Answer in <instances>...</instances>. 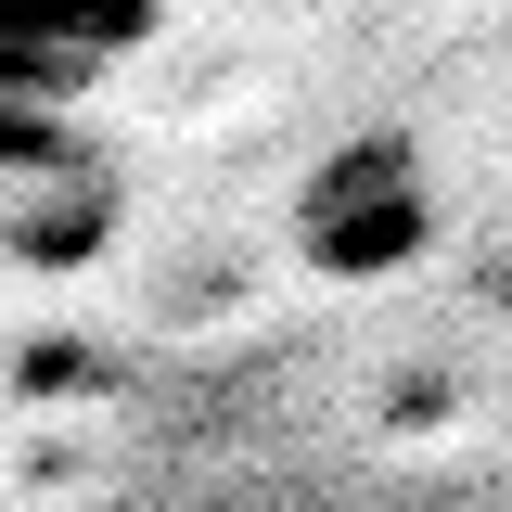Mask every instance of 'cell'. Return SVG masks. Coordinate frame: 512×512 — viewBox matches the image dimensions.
I'll return each mask as SVG.
<instances>
[{"mask_svg":"<svg viewBox=\"0 0 512 512\" xmlns=\"http://www.w3.org/2000/svg\"><path fill=\"white\" fill-rule=\"evenodd\" d=\"M436 244V167L410 128H359L295 180V256L320 282H397Z\"/></svg>","mask_w":512,"mask_h":512,"instance_id":"cell-1","label":"cell"},{"mask_svg":"<svg viewBox=\"0 0 512 512\" xmlns=\"http://www.w3.org/2000/svg\"><path fill=\"white\" fill-rule=\"evenodd\" d=\"M167 0H0V116H64L154 52Z\"/></svg>","mask_w":512,"mask_h":512,"instance_id":"cell-2","label":"cell"}]
</instances>
